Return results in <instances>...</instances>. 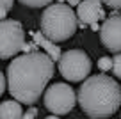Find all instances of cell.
Instances as JSON below:
<instances>
[{"mask_svg": "<svg viewBox=\"0 0 121 119\" xmlns=\"http://www.w3.org/2000/svg\"><path fill=\"white\" fill-rule=\"evenodd\" d=\"M45 119H60L59 115H48V117H45Z\"/></svg>", "mask_w": 121, "mask_h": 119, "instance_id": "ffe728a7", "label": "cell"}, {"mask_svg": "<svg viewBox=\"0 0 121 119\" xmlns=\"http://www.w3.org/2000/svg\"><path fill=\"white\" fill-rule=\"evenodd\" d=\"M112 73L117 78H121V53H116L112 57Z\"/></svg>", "mask_w": 121, "mask_h": 119, "instance_id": "4fadbf2b", "label": "cell"}, {"mask_svg": "<svg viewBox=\"0 0 121 119\" xmlns=\"http://www.w3.org/2000/svg\"><path fill=\"white\" fill-rule=\"evenodd\" d=\"M32 37H34V43H36L38 46L45 48V53H46L52 60H59V59H60V55H62L60 48L55 45V43H52L50 39H46V37L41 34V30H39V32H34V34H32Z\"/></svg>", "mask_w": 121, "mask_h": 119, "instance_id": "30bf717a", "label": "cell"}, {"mask_svg": "<svg viewBox=\"0 0 121 119\" xmlns=\"http://www.w3.org/2000/svg\"><path fill=\"white\" fill-rule=\"evenodd\" d=\"M100 41L107 50L121 53V14H112L100 27Z\"/></svg>", "mask_w": 121, "mask_h": 119, "instance_id": "52a82bcc", "label": "cell"}, {"mask_svg": "<svg viewBox=\"0 0 121 119\" xmlns=\"http://www.w3.org/2000/svg\"><path fill=\"white\" fill-rule=\"evenodd\" d=\"M55 73L53 60L45 52H30L14 57L7 66V87L16 101L34 105L45 93Z\"/></svg>", "mask_w": 121, "mask_h": 119, "instance_id": "6da1fadb", "label": "cell"}, {"mask_svg": "<svg viewBox=\"0 0 121 119\" xmlns=\"http://www.w3.org/2000/svg\"><path fill=\"white\" fill-rule=\"evenodd\" d=\"M18 2L27 7H43V5H48L52 0H18Z\"/></svg>", "mask_w": 121, "mask_h": 119, "instance_id": "7c38bea8", "label": "cell"}, {"mask_svg": "<svg viewBox=\"0 0 121 119\" xmlns=\"http://www.w3.org/2000/svg\"><path fill=\"white\" fill-rule=\"evenodd\" d=\"M102 2L112 9H121V0H102Z\"/></svg>", "mask_w": 121, "mask_h": 119, "instance_id": "2e32d148", "label": "cell"}, {"mask_svg": "<svg viewBox=\"0 0 121 119\" xmlns=\"http://www.w3.org/2000/svg\"><path fill=\"white\" fill-rule=\"evenodd\" d=\"M80 2H82V0H68L69 7H71V5H77V7H78V5H80Z\"/></svg>", "mask_w": 121, "mask_h": 119, "instance_id": "ac0fdd59", "label": "cell"}, {"mask_svg": "<svg viewBox=\"0 0 121 119\" xmlns=\"http://www.w3.org/2000/svg\"><path fill=\"white\" fill-rule=\"evenodd\" d=\"M13 2L14 0H0V20H4L7 13L13 9Z\"/></svg>", "mask_w": 121, "mask_h": 119, "instance_id": "8fae6325", "label": "cell"}, {"mask_svg": "<svg viewBox=\"0 0 121 119\" xmlns=\"http://www.w3.org/2000/svg\"><path fill=\"white\" fill-rule=\"evenodd\" d=\"M91 66V59L84 50H68L59 59V73L69 82L87 80Z\"/></svg>", "mask_w": 121, "mask_h": 119, "instance_id": "277c9868", "label": "cell"}, {"mask_svg": "<svg viewBox=\"0 0 121 119\" xmlns=\"http://www.w3.org/2000/svg\"><path fill=\"white\" fill-rule=\"evenodd\" d=\"M98 29H100L98 23H93V25H91V30H95V32H98Z\"/></svg>", "mask_w": 121, "mask_h": 119, "instance_id": "d6986e66", "label": "cell"}, {"mask_svg": "<svg viewBox=\"0 0 121 119\" xmlns=\"http://www.w3.org/2000/svg\"><path fill=\"white\" fill-rule=\"evenodd\" d=\"M77 18H78V25H93L98 23V20L105 18V9H103L102 0H84L77 7Z\"/></svg>", "mask_w": 121, "mask_h": 119, "instance_id": "ba28073f", "label": "cell"}, {"mask_svg": "<svg viewBox=\"0 0 121 119\" xmlns=\"http://www.w3.org/2000/svg\"><path fill=\"white\" fill-rule=\"evenodd\" d=\"M5 85H7V84H5V76L2 75V71H0V96L5 93Z\"/></svg>", "mask_w": 121, "mask_h": 119, "instance_id": "e0dca14e", "label": "cell"}, {"mask_svg": "<svg viewBox=\"0 0 121 119\" xmlns=\"http://www.w3.org/2000/svg\"><path fill=\"white\" fill-rule=\"evenodd\" d=\"M43 101H45V107L53 115H62V114H69L73 110V107L77 103V94L71 85L59 82L50 85L45 91Z\"/></svg>", "mask_w": 121, "mask_h": 119, "instance_id": "8992f818", "label": "cell"}, {"mask_svg": "<svg viewBox=\"0 0 121 119\" xmlns=\"http://www.w3.org/2000/svg\"><path fill=\"white\" fill-rule=\"evenodd\" d=\"M80 108L91 119H105L117 112L121 105V87L105 73L93 75L80 85L77 94Z\"/></svg>", "mask_w": 121, "mask_h": 119, "instance_id": "7a4b0ae2", "label": "cell"}, {"mask_svg": "<svg viewBox=\"0 0 121 119\" xmlns=\"http://www.w3.org/2000/svg\"><path fill=\"white\" fill-rule=\"evenodd\" d=\"M39 29H41L43 36L50 39L52 43L66 41L78 29L77 13H73L68 4H60V2L52 4L41 14Z\"/></svg>", "mask_w": 121, "mask_h": 119, "instance_id": "3957f363", "label": "cell"}, {"mask_svg": "<svg viewBox=\"0 0 121 119\" xmlns=\"http://www.w3.org/2000/svg\"><path fill=\"white\" fill-rule=\"evenodd\" d=\"M23 114L22 103L16 100H5L0 103V119H22Z\"/></svg>", "mask_w": 121, "mask_h": 119, "instance_id": "9c48e42d", "label": "cell"}, {"mask_svg": "<svg viewBox=\"0 0 121 119\" xmlns=\"http://www.w3.org/2000/svg\"><path fill=\"white\" fill-rule=\"evenodd\" d=\"M36 115H38V108L32 107V108H29V110L23 114V117H22V119H36Z\"/></svg>", "mask_w": 121, "mask_h": 119, "instance_id": "9a60e30c", "label": "cell"}, {"mask_svg": "<svg viewBox=\"0 0 121 119\" xmlns=\"http://www.w3.org/2000/svg\"><path fill=\"white\" fill-rule=\"evenodd\" d=\"M25 46V30L16 20H0V59L18 55Z\"/></svg>", "mask_w": 121, "mask_h": 119, "instance_id": "5b68a950", "label": "cell"}, {"mask_svg": "<svg viewBox=\"0 0 121 119\" xmlns=\"http://www.w3.org/2000/svg\"><path fill=\"white\" fill-rule=\"evenodd\" d=\"M98 68L102 71H112V57H102V59H98Z\"/></svg>", "mask_w": 121, "mask_h": 119, "instance_id": "5bb4252c", "label": "cell"}]
</instances>
